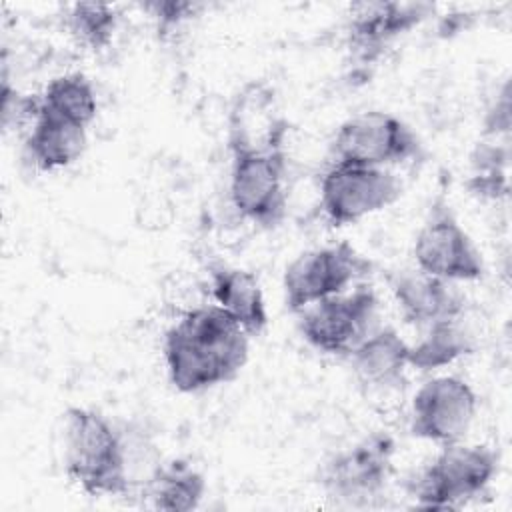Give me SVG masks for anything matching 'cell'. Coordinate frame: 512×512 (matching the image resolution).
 Returning a JSON list of instances; mask_svg holds the SVG:
<instances>
[{
  "mask_svg": "<svg viewBox=\"0 0 512 512\" xmlns=\"http://www.w3.org/2000/svg\"><path fill=\"white\" fill-rule=\"evenodd\" d=\"M170 384L196 394L234 380L250 356V334L216 304L186 310L162 338Z\"/></svg>",
  "mask_w": 512,
  "mask_h": 512,
  "instance_id": "obj_1",
  "label": "cell"
},
{
  "mask_svg": "<svg viewBox=\"0 0 512 512\" xmlns=\"http://www.w3.org/2000/svg\"><path fill=\"white\" fill-rule=\"evenodd\" d=\"M64 468L88 496H124L130 490L122 432L98 410L70 406L64 414Z\"/></svg>",
  "mask_w": 512,
  "mask_h": 512,
  "instance_id": "obj_2",
  "label": "cell"
},
{
  "mask_svg": "<svg viewBox=\"0 0 512 512\" xmlns=\"http://www.w3.org/2000/svg\"><path fill=\"white\" fill-rule=\"evenodd\" d=\"M284 136L264 142L228 138V198L236 214L258 228H276L288 210V156Z\"/></svg>",
  "mask_w": 512,
  "mask_h": 512,
  "instance_id": "obj_3",
  "label": "cell"
},
{
  "mask_svg": "<svg viewBox=\"0 0 512 512\" xmlns=\"http://www.w3.org/2000/svg\"><path fill=\"white\" fill-rule=\"evenodd\" d=\"M500 456L484 444H444L408 482L418 508L450 510L480 496L498 474Z\"/></svg>",
  "mask_w": 512,
  "mask_h": 512,
  "instance_id": "obj_4",
  "label": "cell"
},
{
  "mask_svg": "<svg viewBox=\"0 0 512 512\" xmlns=\"http://www.w3.org/2000/svg\"><path fill=\"white\" fill-rule=\"evenodd\" d=\"M396 444L392 436L374 432L326 458L318 484L326 498L346 508H370L388 488L394 474Z\"/></svg>",
  "mask_w": 512,
  "mask_h": 512,
  "instance_id": "obj_5",
  "label": "cell"
},
{
  "mask_svg": "<svg viewBox=\"0 0 512 512\" xmlns=\"http://www.w3.org/2000/svg\"><path fill=\"white\" fill-rule=\"evenodd\" d=\"M424 146L414 128L400 116L368 110L346 118L330 142V162L394 168L416 162Z\"/></svg>",
  "mask_w": 512,
  "mask_h": 512,
  "instance_id": "obj_6",
  "label": "cell"
},
{
  "mask_svg": "<svg viewBox=\"0 0 512 512\" xmlns=\"http://www.w3.org/2000/svg\"><path fill=\"white\" fill-rule=\"evenodd\" d=\"M372 270V262L350 242L310 248L298 254L284 270V302L290 312L326 300L360 284Z\"/></svg>",
  "mask_w": 512,
  "mask_h": 512,
  "instance_id": "obj_7",
  "label": "cell"
},
{
  "mask_svg": "<svg viewBox=\"0 0 512 512\" xmlns=\"http://www.w3.org/2000/svg\"><path fill=\"white\" fill-rule=\"evenodd\" d=\"M402 196V180L390 168L330 162L320 176V208L330 226L356 224Z\"/></svg>",
  "mask_w": 512,
  "mask_h": 512,
  "instance_id": "obj_8",
  "label": "cell"
},
{
  "mask_svg": "<svg viewBox=\"0 0 512 512\" xmlns=\"http://www.w3.org/2000/svg\"><path fill=\"white\" fill-rule=\"evenodd\" d=\"M418 270L448 282H474L484 276V260L448 200L438 194L416 232L412 248Z\"/></svg>",
  "mask_w": 512,
  "mask_h": 512,
  "instance_id": "obj_9",
  "label": "cell"
},
{
  "mask_svg": "<svg viewBox=\"0 0 512 512\" xmlns=\"http://www.w3.org/2000/svg\"><path fill=\"white\" fill-rule=\"evenodd\" d=\"M298 314L300 334L312 348L346 358L376 328L378 296L370 284L360 282Z\"/></svg>",
  "mask_w": 512,
  "mask_h": 512,
  "instance_id": "obj_10",
  "label": "cell"
},
{
  "mask_svg": "<svg viewBox=\"0 0 512 512\" xmlns=\"http://www.w3.org/2000/svg\"><path fill=\"white\" fill-rule=\"evenodd\" d=\"M478 410V396L460 376L424 382L410 404V434L434 444L462 442Z\"/></svg>",
  "mask_w": 512,
  "mask_h": 512,
  "instance_id": "obj_11",
  "label": "cell"
},
{
  "mask_svg": "<svg viewBox=\"0 0 512 512\" xmlns=\"http://www.w3.org/2000/svg\"><path fill=\"white\" fill-rule=\"evenodd\" d=\"M434 12L426 2H358L350 6L346 48L358 66L374 64L386 48Z\"/></svg>",
  "mask_w": 512,
  "mask_h": 512,
  "instance_id": "obj_12",
  "label": "cell"
},
{
  "mask_svg": "<svg viewBox=\"0 0 512 512\" xmlns=\"http://www.w3.org/2000/svg\"><path fill=\"white\" fill-rule=\"evenodd\" d=\"M388 286L404 322L418 330L462 318L464 314V296L452 282L418 268L390 274Z\"/></svg>",
  "mask_w": 512,
  "mask_h": 512,
  "instance_id": "obj_13",
  "label": "cell"
},
{
  "mask_svg": "<svg viewBox=\"0 0 512 512\" xmlns=\"http://www.w3.org/2000/svg\"><path fill=\"white\" fill-rule=\"evenodd\" d=\"M410 344L392 326H376L346 358L360 384L372 390L396 388L404 382Z\"/></svg>",
  "mask_w": 512,
  "mask_h": 512,
  "instance_id": "obj_14",
  "label": "cell"
},
{
  "mask_svg": "<svg viewBox=\"0 0 512 512\" xmlns=\"http://www.w3.org/2000/svg\"><path fill=\"white\" fill-rule=\"evenodd\" d=\"M208 276L214 304L230 314L250 336L262 334L268 326V308L256 274L218 262L208 268Z\"/></svg>",
  "mask_w": 512,
  "mask_h": 512,
  "instance_id": "obj_15",
  "label": "cell"
},
{
  "mask_svg": "<svg viewBox=\"0 0 512 512\" xmlns=\"http://www.w3.org/2000/svg\"><path fill=\"white\" fill-rule=\"evenodd\" d=\"M88 146V130L38 114L28 126L24 154L40 172H56L72 166Z\"/></svg>",
  "mask_w": 512,
  "mask_h": 512,
  "instance_id": "obj_16",
  "label": "cell"
},
{
  "mask_svg": "<svg viewBox=\"0 0 512 512\" xmlns=\"http://www.w3.org/2000/svg\"><path fill=\"white\" fill-rule=\"evenodd\" d=\"M148 506L162 512H190L206 496V478L200 470L184 460L160 464L144 484Z\"/></svg>",
  "mask_w": 512,
  "mask_h": 512,
  "instance_id": "obj_17",
  "label": "cell"
},
{
  "mask_svg": "<svg viewBox=\"0 0 512 512\" xmlns=\"http://www.w3.org/2000/svg\"><path fill=\"white\" fill-rule=\"evenodd\" d=\"M38 114L88 130L98 114L92 80L82 72L54 76L38 94Z\"/></svg>",
  "mask_w": 512,
  "mask_h": 512,
  "instance_id": "obj_18",
  "label": "cell"
},
{
  "mask_svg": "<svg viewBox=\"0 0 512 512\" xmlns=\"http://www.w3.org/2000/svg\"><path fill=\"white\" fill-rule=\"evenodd\" d=\"M474 352L472 334L462 320H446L422 330L418 342L410 344L408 364L420 372L440 370Z\"/></svg>",
  "mask_w": 512,
  "mask_h": 512,
  "instance_id": "obj_19",
  "label": "cell"
},
{
  "mask_svg": "<svg viewBox=\"0 0 512 512\" xmlns=\"http://www.w3.org/2000/svg\"><path fill=\"white\" fill-rule=\"evenodd\" d=\"M64 26L80 46L92 52H102L112 44L118 12L112 4L104 2H76L68 8Z\"/></svg>",
  "mask_w": 512,
  "mask_h": 512,
  "instance_id": "obj_20",
  "label": "cell"
},
{
  "mask_svg": "<svg viewBox=\"0 0 512 512\" xmlns=\"http://www.w3.org/2000/svg\"><path fill=\"white\" fill-rule=\"evenodd\" d=\"M506 164H508V148L498 146L496 142H482L470 156L472 174L468 178V188L472 194L480 198L504 196L508 192L506 182Z\"/></svg>",
  "mask_w": 512,
  "mask_h": 512,
  "instance_id": "obj_21",
  "label": "cell"
},
{
  "mask_svg": "<svg viewBox=\"0 0 512 512\" xmlns=\"http://www.w3.org/2000/svg\"><path fill=\"white\" fill-rule=\"evenodd\" d=\"M142 8L152 16L158 38L168 40L198 18L206 6L198 2H148Z\"/></svg>",
  "mask_w": 512,
  "mask_h": 512,
  "instance_id": "obj_22",
  "label": "cell"
}]
</instances>
